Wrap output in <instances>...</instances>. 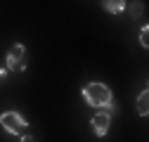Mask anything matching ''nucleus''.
<instances>
[{
	"label": "nucleus",
	"instance_id": "nucleus-4",
	"mask_svg": "<svg viewBox=\"0 0 149 142\" xmlns=\"http://www.w3.org/2000/svg\"><path fill=\"white\" fill-rule=\"evenodd\" d=\"M109 123H111V114H107V111L95 114V116H92V121H90L92 133H95L97 137H104V135H107V130H109Z\"/></svg>",
	"mask_w": 149,
	"mask_h": 142
},
{
	"label": "nucleus",
	"instance_id": "nucleus-2",
	"mask_svg": "<svg viewBox=\"0 0 149 142\" xmlns=\"http://www.w3.org/2000/svg\"><path fill=\"white\" fill-rule=\"evenodd\" d=\"M0 126H3L7 133L12 135H22L26 128H29V123L22 114H17V111H5L3 116H0Z\"/></svg>",
	"mask_w": 149,
	"mask_h": 142
},
{
	"label": "nucleus",
	"instance_id": "nucleus-3",
	"mask_svg": "<svg viewBox=\"0 0 149 142\" xmlns=\"http://www.w3.org/2000/svg\"><path fill=\"white\" fill-rule=\"evenodd\" d=\"M7 69L10 71H24L26 69V47L22 43H17L7 52Z\"/></svg>",
	"mask_w": 149,
	"mask_h": 142
},
{
	"label": "nucleus",
	"instance_id": "nucleus-9",
	"mask_svg": "<svg viewBox=\"0 0 149 142\" xmlns=\"http://www.w3.org/2000/svg\"><path fill=\"white\" fill-rule=\"evenodd\" d=\"M7 76V69H0V78H5Z\"/></svg>",
	"mask_w": 149,
	"mask_h": 142
},
{
	"label": "nucleus",
	"instance_id": "nucleus-7",
	"mask_svg": "<svg viewBox=\"0 0 149 142\" xmlns=\"http://www.w3.org/2000/svg\"><path fill=\"white\" fill-rule=\"evenodd\" d=\"M147 33H149V29H147V26H144V29H142V31H140V43H142V45H144V47H149V36H147Z\"/></svg>",
	"mask_w": 149,
	"mask_h": 142
},
{
	"label": "nucleus",
	"instance_id": "nucleus-6",
	"mask_svg": "<svg viewBox=\"0 0 149 142\" xmlns=\"http://www.w3.org/2000/svg\"><path fill=\"white\" fill-rule=\"evenodd\" d=\"M147 111H149V93L144 90V93L137 97V114H140V116H147Z\"/></svg>",
	"mask_w": 149,
	"mask_h": 142
},
{
	"label": "nucleus",
	"instance_id": "nucleus-8",
	"mask_svg": "<svg viewBox=\"0 0 149 142\" xmlns=\"http://www.w3.org/2000/svg\"><path fill=\"white\" fill-rule=\"evenodd\" d=\"M22 142H36V137H33V135H24V137H22Z\"/></svg>",
	"mask_w": 149,
	"mask_h": 142
},
{
	"label": "nucleus",
	"instance_id": "nucleus-5",
	"mask_svg": "<svg viewBox=\"0 0 149 142\" xmlns=\"http://www.w3.org/2000/svg\"><path fill=\"white\" fill-rule=\"evenodd\" d=\"M102 5H104V10H107V12L118 14V12H123V10H125V0H102Z\"/></svg>",
	"mask_w": 149,
	"mask_h": 142
},
{
	"label": "nucleus",
	"instance_id": "nucleus-1",
	"mask_svg": "<svg viewBox=\"0 0 149 142\" xmlns=\"http://www.w3.org/2000/svg\"><path fill=\"white\" fill-rule=\"evenodd\" d=\"M83 97L92 106H104V109H107V106L111 104V90L104 83H88L83 88Z\"/></svg>",
	"mask_w": 149,
	"mask_h": 142
}]
</instances>
